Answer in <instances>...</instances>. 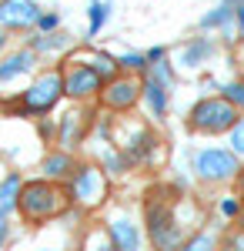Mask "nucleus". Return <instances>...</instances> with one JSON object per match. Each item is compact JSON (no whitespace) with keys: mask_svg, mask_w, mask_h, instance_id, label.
Returning <instances> with one entry per match:
<instances>
[{"mask_svg":"<svg viewBox=\"0 0 244 251\" xmlns=\"http://www.w3.org/2000/svg\"><path fill=\"white\" fill-rule=\"evenodd\" d=\"M30 47H34L37 54H54V50L71 47V37H67V34H40V37H34Z\"/></svg>","mask_w":244,"mask_h":251,"instance_id":"18","label":"nucleus"},{"mask_svg":"<svg viewBox=\"0 0 244 251\" xmlns=\"http://www.w3.org/2000/svg\"><path fill=\"white\" fill-rule=\"evenodd\" d=\"M87 124H91V117L84 114V111H67V114L60 117V144L64 148H77L80 137L87 134Z\"/></svg>","mask_w":244,"mask_h":251,"instance_id":"13","label":"nucleus"},{"mask_svg":"<svg viewBox=\"0 0 244 251\" xmlns=\"http://www.w3.org/2000/svg\"><path fill=\"white\" fill-rule=\"evenodd\" d=\"M214 50H218V47H214L211 37H191L188 44L177 50V64L188 67V71L191 67H201V64H207V60L214 57Z\"/></svg>","mask_w":244,"mask_h":251,"instance_id":"11","label":"nucleus"},{"mask_svg":"<svg viewBox=\"0 0 244 251\" xmlns=\"http://www.w3.org/2000/svg\"><path fill=\"white\" fill-rule=\"evenodd\" d=\"M87 64H91L104 80L121 77V64H117V57H111V54H94V57H87Z\"/></svg>","mask_w":244,"mask_h":251,"instance_id":"19","label":"nucleus"},{"mask_svg":"<svg viewBox=\"0 0 244 251\" xmlns=\"http://www.w3.org/2000/svg\"><path fill=\"white\" fill-rule=\"evenodd\" d=\"M87 17H91L87 34H91V37H97V34H100V27H104V24H107V17H111V0H91Z\"/></svg>","mask_w":244,"mask_h":251,"instance_id":"17","label":"nucleus"},{"mask_svg":"<svg viewBox=\"0 0 244 251\" xmlns=\"http://www.w3.org/2000/svg\"><path fill=\"white\" fill-rule=\"evenodd\" d=\"M141 91H144V84L137 77H114V80H107L104 104L111 111H131L134 104L141 100Z\"/></svg>","mask_w":244,"mask_h":251,"instance_id":"10","label":"nucleus"},{"mask_svg":"<svg viewBox=\"0 0 244 251\" xmlns=\"http://www.w3.org/2000/svg\"><path fill=\"white\" fill-rule=\"evenodd\" d=\"M60 94H64V74H60V71H47V74H40V77L24 91L20 104H24V111H30V114H47L57 100H60Z\"/></svg>","mask_w":244,"mask_h":251,"instance_id":"5","label":"nucleus"},{"mask_svg":"<svg viewBox=\"0 0 244 251\" xmlns=\"http://www.w3.org/2000/svg\"><path fill=\"white\" fill-rule=\"evenodd\" d=\"M104 231L107 238L114 241V248L117 251H141V225H134L131 214H114L107 218V225H104Z\"/></svg>","mask_w":244,"mask_h":251,"instance_id":"9","label":"nucleus"},{"mask_svg":"<svg viewBox=\"0 0 244 251\" xmlns=\"http://www.w3.org/2000/svg\"><path fill=\"white\" fill-rule=\"evenodd\" d=\"M40 251H57V248H40Z\"/></svg>","mask_w":244,"mask_h":251,"instance_id":"35","label":"nucleus"},{"mask_svg":"<svg viewBox=\"0 0 244 251\" xmlns=\"http://www.w3.org/2000/svg\"><path fill=\"white\" fill-rule=\"evenodd\" d=\"M44 174H47V181H60V177H67V174H74V157L71 154H47L44 161Z\"/></svg>","mask_w":244,"mask_h":251,"instance_id":"16","label":"nucleus"},{"mask_svg":"<svg viewBox=\"0 0 244 251\" xmlns=\"http://www.w3.org/2000/svg\"><path fill=\"white\" fill-rule=\"evenodd\" d=\"M104 87V77L97 74L87 60H74V67L64 71V94L74 97V100H87Z\"/></svg>","mask_w":244,"mask_h":251,"instance_id":"7","label":"nucleus"},{"mask_svg":"<svg viewBox=\"0 0 244 251\" xmlns=\"http://www.w3.org/2000/svg\"><path fill=\"white\" fill-rule=\"evenodd\" d=\"M37 27L44 30V34H50V30H57V27H60V17H57V14H40Z\"/></svg>","mask_w":244,"mask_h":251,"instance_id":"27","label":"nucleus"},{"mask_svg":"<svg viewBox=\"0 0 244 251\" xmlns=\"http://www.w3.org/2000/svg\"><path fill=\"white\" fill-rule=\"evenodd\" d=\"M7 231H10V225H7V211L0 208V248L7 245Z\"/></svg>","mask_w":244,"mask_h":251,"instance_id":"28","label":"nucleus"},{"mask_svg":"<svg viewBox=\"0 0 244 251\" xmlns=\"http://www.w3.org/2000/svg\"><path fill=\"white\" fill-rule=\"evenodd\" d=\"M164 54H168L164 47H150V50H147V64H157V60H164Z\"/></svg>","mask_w":244,"mask_h":251,"instance_id":"30","label":"nucleus"},{"mask_svg":"<svg viewBox=\"0 0 244 251\" xmlns=\"http://www.w3.org/2000/svg\"><path fill=\"white\" fill-rule=\"evenodd\" d=\"M238 64H241V71H244V40L238 44Z\"/></svg>","mask_w":244,"mask_h":251,"instance_id":"31","label":"nucleus"},{"mask_svg":"<svg viewBox=\"0 0 244 251\" xmlns=\"http://www.w3.org/2000/svg\"><path fill=\"white\" fill-rule=\"evenodd\" d=\"M34 64H37V50H34V47H24V50H17V54L3 57L0 60V84L20 77V74H27Z\"/></svg>","mask_w":244,"mask_h":251,"instance_id":"12","label":"nucleus"},{"mask_svg":"<svg viewBox=\"0 0 244 251\" xmlns=\"http://www.w3.org/2000/svg\"><path fill=\"white\" fill-rule=\"evenodd\" d=\"M241 228H244V208H241Z\"/></svg>","mask_w":244,"mask_h":251,"instance_id":"34","label":"nucleus"},{"mask_svg":"<svg viewBox=\"0 0 244 251\" xmlns=\"http://www.w3.org/2000/svg\"><path fill=\"white\" fill-rule=\"evenodd\" d=\"M37 0H0V27L3 30H27L40 20Z\"/></svg>","mask_w":244,"mask_h":251,"instance_id":"8","label":"nucleus"},{"mask_svg":"<svg viewBox=\"0 0 244 251\" xmlns=\"http://www.w3.org/2000/svg\"><path fill=\"white\" fill-rule=\"evenodd\" d=\"M7 47V34H3V27H0V50Z\"/></svg>","mask_w":244,"mask_h":251,"instance_id":"33","label":"nucleus"},{"mask_svg":"<svg viewBox=\"0 0 244 251\" xmlns=\"http://www.w3.org/2000/svg\"><path fill=\"white\" fill-rule=\"evenodd\" d=\"M144 91H141V97H144V104H147V111L154 117H164V111H168V87L161 84V80H154L144 74Z\"/></svg>","mask_w":244,"mask_h":251,"instance_id":"14","label":"nucleus"},{"mask_svg":"<svg viewBox=\"0 0 244 251\" xmlns=\"http://www.w3.org/2000/svg\"><path fill=\"white\" fill-rule=\"evenodd\" d=\"M121 64V71H134V74H147V54H137V50H127V54H121L117 57Z\"/></svg>","mask_w":244,"mask_h":251,"instance_id":"20","label":"nucleus"},{"mask_svg":"<svg viewBox=\"0 0 244 251\" xmlns=\"http://www.w3.org/2000/svg\"><path fill=\"white\" fill-rule=\"evenodd\" d=\"M181 251H218V238L211 231H197L194 238H188L181 245Z\"/></svg>","mask_w":244,"mask_h":251,"instance_id":"21","label":"nucleus"},{"mask_svg":"<svg viewBox=\"0 0 244 251\" xmlns=\"http://www.w3.org/2000/svg\"><path fill=\"white\" fill-rule=\"evenodd\" d=\"M218 251H244V228H231L218 241Z\"/></svg>","mask_w":244,"mask_h":251,"instance_id":"22","label":"nucleus"},{"mask_svg":"<svg viewBox=\"0 0 244 251\" xmlns=\"http://www.w3.org/2000/svg\"><path fill=\"white\" fill-rule=\"evenodd\" d=\"M234 27L244 34V0H238V7H234Z\"/></svg>","mask_w":244,"mask_h":251,"instance_id":"29","label":"nucleus"},{"mask_svg":"<svg viewBox=\"0 0 244 251\" xmlns=\"http://www.w3.org/2000/svg\"><path fill=\"white\" fill-rule=\"evenodd\" d=\"M231 151L244 161V117L234 124V127H231Z\"/></svg>","mask_w":244,"mask_h":251,"instance_id":"25","label":"nucleus"},{"mask_svg":"<svg viewBox=\"0 0 244 251\" xmlns=\"http://www.w3.org/2000/svg\"><path fill=\"white\" fill-rule=\"evenodd\" d=\"M241 198H224V201H221V214H224V218H234V214H241Z\"/></svg>","mask_w":244,"mask_h":251,"instance_id":"26","label":"nucleus"},{"mask_svg":"<svg viewBox=\"0 0 244 251\" xmlns=\"http://www.w3.org/2000/svg\"><path fill=\"white\" fill-rule=\"evenodd\" d=\"M241 157L234 154V151H227V148H204V151H197L194 157V171L201 181H214V184H224V181H234L238 171H241V164H238Z\"/></svg>","mask_w":244,"mask_h":251,"instance_id":"4","label":"nucleus"},{"mask_svg":"<svg viewBox=\"0 0 244 251\" xmlns=\"http://www.w3.org/2000/svg\"><path fill=\"white\" fill-rule=\"evenodd\" d=\"M20 191H24V177H20V174H7V177L0 181V208H3L7 214L17 211Z\"/></svg>","mask_w":244,"mask_h":251,"instance_id":"15","label":"nucleus"},{"mask_svg":"<svg viewBox=\"0 0 244 251\" xmlns=\"http://www.w3.org/2000/svg\"><path fill=\"white\" fill-rule=\"evenodd\" d=\"M104 194H107V181H104L100 168H94V164L74 168V174H71V198H74L77 204L94 208V204L104 201Z\"/></svg>","mask_w":244,"mask_h":251,"instance_id":"6","label":"nucleus"},{"mask_svg":"<svg viewBox=\"0 0 244 251\" xmlns=\"http://www.w3.org/2000/svg\"><path fill=\"white\" fill-rule=\"evenodd\" d=\"M67 191L57 188L54 181H27L24 191H20V204L17 211L27 218V221H47V218H57V214L67 208Z\"/></svg>","mask_w":244,"mask_h":251,"instance_id":"1","label":"nucleus"},{"mask_svg":"<svg viewBox=\"0 0 244 251\" xmlns=\"http://www.w3.org/2000/svg\"><path fill=\"white\" fill-rule=\"evenodd\" d=\"M147 238L154 245V251H181V245L188 241V231L177 221L168 198L147 201Z\"/></svg>","mask_w":244,"mask_h":251,"instance_id":"2","label":"nucleus"},{"mask_svg":"<svg viewBox=\"0 0 244 251\" xmlns=\"http://www.w3.org/2000/svg\"><path fill=\"white\" fill-rule=\"evenodd\" d=\"M221 97H227L238 111H244V80H231V84H224V87H221Z\"/></svg>","mask_w":244,"mask_h":251,"instance_id":"23","label":"nucleus"},{"mask_svg":"<svg viewBox=\"0 0 244 251\" xmlns=\"http://www.w3.org/2000/svg\"><path fill=\"white\" fill-rule=\"evenodd\" d=\"M84 251H117V248H114V241L107 238V231L100 228V231H94L91 238H87V245H84Z\"/></svg>","mask_w":244,"mask_h":251,"instance_id":"24","label":"nucleus"},{"mask_svg":"<svg viewBox=\"0 0 244 251\" xmlns=\"http://www.w3.org/2000/svg\"><path fill=\"white\" fill-rule=\"evenodd\" d=\"M241 121V111L227 100V97H204L191 107L188 124L197 134H231V127Z\"/></svg>","mask_w":244,"mask_h":251,"instance_id":"3","label":"nucleus"},{"mask_svg":"<svg viewBox=\"0 0 244 251\" xmlns=\"http://www.w3.org/2000/svg\"><path fill=\"white\" fill-rule=\"evenodd\" d=\"M238 191H241V198H244V171L238 174Z\"/></svg>","mask_w":244,"mask_h":251,"instance_id":"32","label":"nucleus"}]
</instances>
